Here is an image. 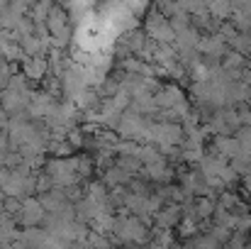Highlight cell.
<instances>
[{"instance_id":"2","label":"cell","mask_w":251,"mask_h":249,"mask_svg":"<svg viewBox=\"0 0 251 249\" xmlns=\"http://www.w3.org/2000/svg\"><path fill=\"white\" fill-rule=\"evenodd\" d=\"M25 74H27L29 79H39V76L44 74V59H39V56L25 59Z\"/></svg>"},{"instance_id":"1","label":"cell","mask_w":251,"mask_h":249,"mask_svg":"<svg viewBox=\"0 0 251 249\" xmlns=\"http://www.w3.org/2000/svg\"><path fill=\"white\" fill-rule=\"evenodd\" d=\"M44 218V205L39 203V200H27L25 205H22V222L25 225H37L39 220Z\"/></svg>"}]
</instances>
